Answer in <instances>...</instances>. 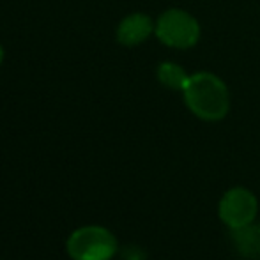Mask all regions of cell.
I'll return each instance as SVG.
<instances>
[{
  "label": "cell",
  "mask_w": 260,
  "mask_h": 260,
  "mask_svg": "<svg viewBox=\"0 0 260 260\" xmlns=\"http://www.w3.org/2000/svg\"><path fill=\"white\" fill-rule=\"evenodd\" d=\"M182 92H184L188 108L199 119L214 122V120H221L229 113V89L212 73H197L189 76Z\"/></svg>",
  "instance_id": "obj_1"
},
{
  "label": "cell",
  "mask_w": 260,
  "mask_h": 260,
  "mask_svg": "<svg viewBox=\"0 0 260 260\" xmlns=\"http://www.w3.org/2000/svg\"><path fill=\"white\" fill-rule=\"evenodd\" d=\"M68 253L73 260H110L117 253V239L103 226H82L68 239Z\"/></svg>",
  "instance_id": "obj_2"
},
{
  "label": "cell",
  "mask_w": 260,
  "mask_h": 260,
  "mask_svg": "<svg viewBox=\"0 0 260 260\" xmlns=\"http://www.w3.org/2000/svg\"><path fill=\"white\" fill-rule=\"evenodd\" d=\"M156 34L167 46L172 48H191L200 38L199 21L189 13L181 9H170L157 20Z\"/></svg>",
  "instance_id": "obj_3"
},
{
  "label": "cell",
  "mask_w": 260,
  "mask_h": 260,
  "mask_svg": "<svg viewBox=\"0 0 260 260\" xmlns=\"http://www.w3.org/2000/svg\"><path fill=\"white\" fill-rule=\"evenodd\" d=\"M258 211V202L255 195L246 188H234L223 195L219 202V218L230 229L253 223Z\"/></svg>",
  "instance_id": "obj_4"
},
{
  "label": "cell",
  "mask_w": 260,
  "mask_h": 260,
  "mask_svg": "<svg viewBox=\"0 0 260 260\" xmlns=\"http://www.w3.org/2000/svg\"><path fill=\"white\" fill-rule=\"evenodd\" d=\"M152 32V21L145 14H131V16L124 18L119 25L117 30V38L122 45L135 46L147 39Z\"/></svg>",
  "instance_id": "obj_5"
},
{
  "label": "cell",
  "mask_w": 260,
  "mask_h": 260,
  "mask_svg": "<svg viewBox=\"0 0 260 260\" xmlns=\"http://www.w3.org/2000/svg\"><path fill=\"white\" fill-rule=\"evenodd\" d=\"M232 241L237 253L248 260H260V225H244L232 229Z\"/></svg>",
  "instance_id": "obj_6"
},
{
  "label": "cell",
  "mask_w": 260,
  "mask_h": 260,
  "mask_svg": "<svg viewBox=\"0 0 260 260\" xmlns=\"http://www.w3.org/2000/svg\"><path fill=\"white\" fill-rule=\"evenodd\" d=\"M157 78L168 89H175V90H182L184 85L188 83L189 76L184 73V69L177 64H172V62H165L159 66L157 69Z\"/></svg>",
  "instance_id": "obj_7"
},
{
  "label": "cell",
  "mask_w": 260,
  "mask_h": 260,
  "mask_svg": "<svg viewBox=\"0 0 260 260\" xmlns=\"http://www.w3.org/2000/svg\"><path fill=\"white\" fill-rule=\"evenodd\" d=\"M145 258H147L145 251L138 246H127L122 251V260H145Z\"/></svg>",
  "instance_id": "obj_8"
},
{
  "label": "cell",
  "mask_w": 260,
  "mask_h": 260,
  "mask_svg": "<svg viewBox=\"0 0 260 260\" xmlns=\"http://www.w3.org/2000/svg\"><path fill=\"white\" fill-rule=\"evenodd\" d=\"M2 58H4V50H2V46H0V62H2Z\"/></svg>",
  "instance_id": "obj_9"
}]
</instances>
